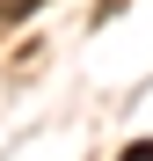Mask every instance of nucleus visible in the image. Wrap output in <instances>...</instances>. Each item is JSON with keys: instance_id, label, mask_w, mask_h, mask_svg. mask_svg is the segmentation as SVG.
<instances>
[{"instance_id": "obj_2", "label": "nucleus", "mask_w": 153, "mask_h": 161, "mask_svg": "<svg viewBox=\"0 0 153 161\" xmlns=\"http://www.w3.org/2000/svg\"><path fill=\"white\" fill-rule=\"evenodd\" d=\"M124 161H153V139H139V147H124Z\"/></svg>"}, {"instance_id": "obj_1", "label": "nucleus", "mask_w": 153, "mask_h": 161, "mask_svg": "<svg viewBox=\"0 0 153 161\" xmlns=\"http://www.w3.org/2000/svg\"><path fill=\"white\" fill-rule=\"evenodd\" d=\"M37 15V0H0V22H29Z\"/></svg>"}]
</instances>
